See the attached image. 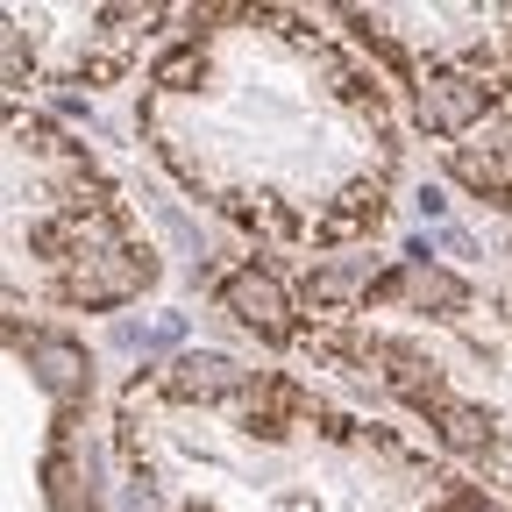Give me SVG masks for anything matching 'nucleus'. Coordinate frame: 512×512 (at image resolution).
I'll use <instances>...</instances> for the list:
<instances>
[{"label": "nucleus", "mask_w": 512, "mask_h": 512, "mask_svg": "<svg viewBox=\"0 0 512 512\" xmlns=\"http://www.w3.org/2000/svg\"><path fill=\"white\" fill-rule=\"evenodd\" d=\"M221 299H228V313L242 320L249 335H264V342H292V299H285V285L271 278V271H235L228 285H221Z\"/></svg>", "instance_id": "obj_2"}, {"label": "nucleus", "mask_w": 512, "mask_h": 512, "mask_svg": "<svg viewBox=\"0 0 512 512\" xmlns=\"http://www.w3.org/2000/svg\"><path fill=\"white\" fill-rule=\"evenodd\" d=\"M150 278H157L150 249L114 242V249H93V256H79V264L64 271V299L72 306H121V299H136Z\"/></svg>", "instance_id": "obj_1"}, {"label": "nucleus", "mask_w": 512, "mask_h": 512, "mask_svg": "<svg viewBox=\"0 0 512 512\" xmlns=\"http://www.w3.org/2000/svg\"><path fill=\"white\" fill-rule=\"evenodd\" d=\"M484 107H491V86L470 79V72H434V79L420 86V100H413V114H420L427 136H463Z\"/></svg>", "instance_id": "obj_3"}, {"label": "nucleus", "mask_w": 512, "mask_h": 512, "mask_svg": "<svg viewBox=\"0 0 512 512\" xmlns=\"http://www.w3.org/2000/svg\"><path fill=\"white\" fill-rule=\"evenodd\" d=\"M441 434L456 441V448H491V413H477V406H441Z\"/></svg>", "instance_id": "obj_10"}, {"label": "nucleus", "mask_w": 512, "mask_h": 512, "mask_svg": "<svg viewBox=\"0 0 512 512\" xmlns=\"http://www.w3.org/2000/svg\"><path fill=\"white\" fill-rule=\"evenodd\" d=\"M29 363H36V377H43V392H50V399L72 406V399L86 392V349H79V342L36 335V342H29Z\"/></svg>", "instance_id": "obj_5"}, {"label": "nucleus", "mask_w": 512, "mask_h": 512, "mask_svg": "<svg viewBox=\"0 0 512 512\" xmlns=\"http://www.w3.org/2000/svg\"><path fill=\"white\" fill-rule=\"evenodd\" d=\"M456 178H470L477 192H491V200H512V136H491L484 150H463Z\"/></svg>", "instance_id": "obj_8"}, {"label": "nucleus", "mask_w": 512, "mask_h": 512, "mask_svg": "<svg viewBox=\"0 0 512 512\" xmlns=\"http://www.w3.org/2000/svg\"><path fill=\"white\" fill-rule=\"evenodd\" d=\"M171 392L178 399H228V392H249V370L235 356H214V349H185V356H171Z\"/></svg>", "instance_id": "obj_4"}, {"label": "nucleus", "mask_w": 512, "mask_h": 512, "mask_svg": "<svg viewBox=\"0 0 512 512\" xmlns=\"http://www.w3.org/2000/svg\"><path fill=\"white\" fill-rule=\"evenodd\" d=\"M448 512H498L491 498H477V491H456V498H448Z\"/></svg>", "instance_id": "obj_12"}, {"label": "nucleus", "mask_w": 512, "mask_h": 512, "mask_svg": "<svg viewBox=\"0 0 512 512\" xmlns=\"http://www.w3.org/2000/svg\"><path fill=\"white\" fill-rule=\"evenodd\" d=\"M377 292V256H342V264H320L313 271V299L320 306H349Z\"/></svg>", "instance_id": "obj_7"}, {"label": "nucleus", "mask_w": 512, "mask_h": 512, "mask_svg": "<svg viewBox=\"0 0 512 512\" xmlns=\"http://www.w3.org/2000/svg\"><path fill=\"white\" fill-rule=\"evenodd\" d=\"M157 79H164V86H192V79H200V50H171V57L157 64Z\"/></svg>", "instance_id": "obj_11"}, {"label": "nucleus", "mask_w": 512, "mask_h": 512, "mask_svg": "<svg viewBox=\"0 0 512 512\" xmlns=\"http://www.w3.org/2000/svg\"><path fill=\"white\" fill-rule=\"evenodd\" d=\"M43 498H50V512H93V484H86V470H79V456H57L43 463Z\"/></svg>", "instance_id": "obj_9"}, {"label": "nucleus", "mask_w": 512, "mask_h": 512, "mask_svg": "<svg viewBox=\"0 0 512 512\" xmlns=\"http://www.w3.org/2000/svg\"><path fill=\"white\" fill-rule=\"evenodd\" d=\"M392 292L406 299V306H427V313H456L470 292H463V278H448L441 264H427V256H420V264H406L399 278H392Z\"/></svg>", "instance_id": "obj_6"}]
</instances>
